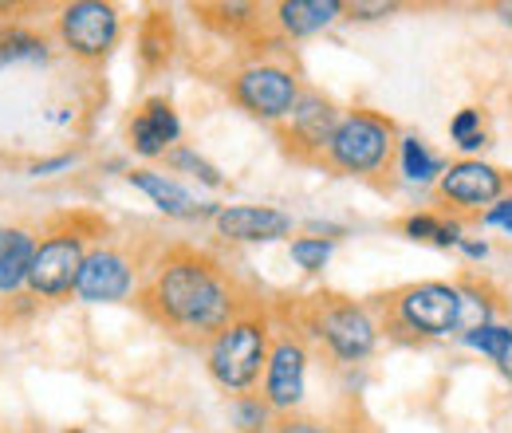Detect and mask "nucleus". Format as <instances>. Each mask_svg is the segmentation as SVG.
Wrapping results in <instances>:
<instances>
[{"label": "nucleus", "mask_w": 512, "mask_h": 433, "mask_svg": "<svg viewBox=\"0 0 512 433\" xmlns=\"http://www.w3.org/2000/svg\"><path fill=\"white\" fill-rule=\"evenodd\" d=\"M56 32L75 60H103L119 40V8L103 0H75L60 12Z\"/></svg>", "instance_id": "39448f33"}, {"label": "nucleus", "mask_w": 512, "mask_h": 433, "mask_svg": "<svg viewBox=\"0 0 512 433\" xmlns=\"http://www.w3.org/2000/svg\"><path fill=\"white\" fill-rule=\"evenodd\" d=\"M127 182L134 189H142L166 217H217V213H221L217 205H201V201H193L190 189L178 186L174 178H166V174H158V170H130Z\"/></svg>", "instance_id": "4468645a"}, {"label": "nucleus", "mask_w": 512, "mask_h": 433, "mask_svg": "<svg viewBox=\"0 0 512 433\" xmlns=\"http://www.w3.org/2000/svg\"><path fill=\"white\" fill-rule=\"evenodd\" d=\"M292 260L304 272H323V264L331 260V245L323 237H300V241H292Z\"/></svg>", "instance_id": "5701e85b"}, {"label": "nucleus", "mask_w": 512, "mask_h": 433, "mask_svg": "<svg viewBox=\"0 0 512 433\" xmlns=\"http://www.w3.org/2000/svg\"><path fill=\"white\" fill-rule=\"evenodd\" d=\"M83 260H87V233L75 229L71 221L52 225L36 245V260H32V272H28V292L40 296V300L71 296Z\"/></svg>", "instance_id": "7ed1b4c3"}, {"label": "nucleus", "mask_w": 512, "mask_h": 433, "mask_svg": "<svg viewBox=\"0 0 512 433\" xmlns=\"http://www.w3.org/2000/svg\"><path fill=\"white\" fill-rule=\"evenodd\" d=\"M390 158V123L371 115V111H355L347 119H339V130L327 146V162L343 174H375L383 170Z\"/></svg>", "instance_id": "20e7f679"}, {"label": "nucleus", "mask_w": 512, "mask_h": 433, "mask_svg": "<svg viewBox=\"0 0 512 433\" xmlns=\"http://www.w3.org/2000/svg\"><path fill=\"white\" fill-rule=\"evenodd\" d=\"M402 170L410 182H430L434 174H442V162L418 138H402Z\"/></svg>", "instance_id": "aec40b11"}, {"label": "nucleus", "mask_w": 512, "mask_h": 433, "mask_svg": "<svg viewBox=\"0 0 512 433\" xmlns=\"http://www.w3.org/2000/svg\"><path fill=\"white\" fill-rule=\"evenodd\" d=\"M60 433H87L83 426H71V430H60Z\"/></svg>", "instance_id": "72a5a7b5"}, {"label": "nucleus", "mask_w": 512, "mask_h": 433, "mask_svg": "<svg viewBox=\"0 0 512 433\" xmlns=\"http://www.w3.org/2000/svg\"><path fill=\"white\" fill-rule=\"evenodd\" d=\"M272 433H327L320 422H312V418H284V422H276Z\"/></svg>", "instance_id": "cd10ccee"}, {"label": "nucleus", "mask_w": 512, "mask_h": 433, "mask_svg": "<svg viewBox=\"0 0 512 433\" xmlns=\"http://www.w3.org/2000/svg\"><path fill=\"white\" fill-rule=\"evenodd\" d=\"M308 390V351L296 335L276 339V347L268 351V367H264V406L272 414H292L304 402Z\"/></svg>", "instance_id": "0eeeda50"}, {"label": "nucleus", "mask_w": 512, "mask_h": 433, "mask_svg": "<svg viewBox=\"0 0 512 433\" xmlns=\"http://www.w3.org/2000/svg\"><path fill=\"white\" fill-rule=\"evenodd\" d=\"M485 323H489V304L477 300L473 292H461V311H457V327H453V331L473 335V331H481Z\"/></svg>", "instance_id": "393cba45"}, {"label": "nucleus", "mask_w": 512, "mask_h": 433, "mask_svg": "<svg viewBox=\"0 0 512 433\" xmlns=\"http://www.w3.org/2000/svg\"><path fill=\"white\" fill-rule=\"evenodd\" d=\"M182 134V123L174 115V107L166 99H146L138 107V115L130 119V146L142 154V158H158L166 154Z\"/></svg>", "instance_id": "f8f14e48"}, {"label": "nucleus", "mask_w": 512, "mask_h": 433, "mask_svg": "<svg viewBox=\"0 0 512 433\" xmlns=\"http://www.w3.org/2000/svg\"><path fill=\"white\" fill-rule=\"evenodd\" d=\"M146 308L178 331L217 335L241 315V300L225 280V272L205 252L182 248L154 268V280L146 288Z\"/></svg>", "instance_id": "f257e3e1"}, {"label": "nucleus", "mask_w": 512, "mask_h": 433, "mask_svg": "<svg viewBox=\"0 0 512 433\" xmlns=\"http://www.w3.org/2000/svg\"><path fill=\"white\" fill-rule=\"evenodd\" d=\"M339 12H343L339 0H284L276 8V20L288 36H312V32L327 28Z\"/></svg>", "instance_id": "f3484780"}, {"label": "nucleus", "mask_w": 512, "mask_h": 433, "mask_svg": "<svg viewBox=\"0 0 512 433\" xmlns=\"http://www.w3.org/2000/svg\"><path fill=\"white\" fill-rule=\"evenodd\" d=\"M75 166V154H56V158H36L28 162V178H52V174H64Z\"/></svg>", "instance_id": "bb28decb"}, {"label": "nucleus", "mask_w": 512, "mask_h": 433, "mask_svg": "<svg viewBox=\"0 0 512 433\" xmlns=\"http://www.w3.org/2000/svg\"><path fill=\"white\" fill-rule=\"evenodd\" d=\"M497 363H501V371H505V378H509V382H512V343H509V347H505V355H501Z\"/></svg>", "instance_id": "7c9ffc66"}, {"label": "nucleus", "mask_w": 512, "mask_h": 433, "mask_svg": "<svg viewBox=\"0 0 512 433\" xmlns=\"http://www.w3.org/2000/svg\"><path fill=\"white\" fill-rule=\"evenodd\" d=\"M402 319L422 331V335H449L457 327V311H461V292L446 284H418L410 292H402L398 300Z\"/></svg>", "instance_id": "9d476101"}, {"label": "nucleus", "mask_w": 512, "mask_h": 433, "mask_svg": "<svg viewBox=\"0 0 512 433\" xmlns=\"http://www.w3.org/2000/svg\"><path fill=\"white\" fill-rule=\"evenodd\" d=\"M449 130H453V142H457L461 150H477V146L485 142V130H481V115H477V111H461Z\"/></svg>", "instance_id": "a878e982"}, {"label": "nucleus", "mask_w": 512, "mask_h": 433, "mask_svg": "<svg viewBox=\"0 0 512 433\" xmlns=\"http://www.w3.org/2000/svg\"><path fill=\"white\" fill-rule=\"evenodd\" d=\"M52 48L48 40L28 28V24H0V67H16V63H48Z\"/></svg>", "instance_id": "a211bd4d"}, {"label": "nucleus", "mask_w": 512, "mask_h": 433, "mask_svg": "<svg viewBox=\"0 0 512 433\" xmlns=\"http://www.w3.org/2000/svg\"><path fill=\"white\" fill-rule=\"evenodd\" d=\"M292 119V130H288V142L296 146V150H327L331 146V138H335V130H339V111L320 99L316 91H304L300 95V103H296V111L288 115Z\"/></svg>", "instance_id": "ddd939ff"}, {"label": "nucleus", "mask_w": 512, "mask_h": 433, "mask_svg": "<svg viewBox=\"0 0 512 433\" xmlns=\"http://www.w3.org/2000/svg\"><path fill=\"white\" fill-rule=\"evenodd\" d=\"M351 12L371 20V16H386V12H394V4H363V0H359V4H351Z\"/></svg>", "instance_id": "c756f323"}, {"label": "nucleus", "mask_w": 512, "mask_h": 433, "mask_svg": "<svg viewBox=\"0 0 512 433\" xmlns=\"http://www.w3.org/2000/svg\"><path fill=\"white\" fill-rule=\"evenodd\" d=\"M213 225L221 237L241 241V245H268V241H284L292 233V217L272 205H221Z\"/></svg>", "instance_id": "9b49d317"}, {"label": "nucleus", "mask_w": 512, "mask_h": 433, "mask_svg": "<svg viewBox=\"0 0 512 433\" xmlns=\"http://www.w3.org/2000/svg\"><path fill=\"white\" fill-rule=\"evenodd\" d=\"M36 245V233H28L24 225H0V296H16L28 288Z\"/></svg>", "instance_id": "2eb2a0df"}, {"label": "nucleus", "mask_w": 512, "mask_h": 433, "mask_svg": "<svg viewBox=\"0 0 512 433\" xmlns=\"http://www.w3.org/2000/svg\"><path fill=\"white\" fill-rule=\"evenodd\" d=\"M229 418L237 433H272V410L264 406V398H253V394H237L229 406Z\"/></svg>", "instance_id": "6ab92c4d"}, {"label": "nucleus", "mask_w": 512, "mask_h": 433, "mask_svg": "<svg viewBox=\"0 0 512 433\" xmlns=\"http://www.w3.org/2000/svg\"><path fill=\"white\" fill-rule=\"evenodd\" d=\"M170 166L174 170H186L190 178H197L201 186H221V170L213 166V162H205L201 154H193V150H186V146H178V150H170Z\"/></svg>", "instance_id": "412c9836"}, {"label": "nucleus", "mask_w": 512, "mask_h": 433, "mask_svg": "<svg viewBox=\"0 0 512 433\" xmlns=\"http://www.w3.org/2000/svg\"><path fill=\"white\" fill-rule=\"evenodd\" d=\"M485 221H489V225H501V229H509L512 233V201H501L497 209H489Z\"/></svg>", "instance_id": "c85d7f7f"}, {"label": "nucleus", "mask_w": 512, "mask_h": 433, "mask_svg": "<svg viewBox=\"0 0 512 433\" xmlns=\"http://www.w3.org/2000/svg\"><path fill=\"white\" fill-rule=\"evenodd\" d=\"M465 343H469V347H477V351H485V355H493V359H501V355H505V347L512 343V331L509 327H497V323H485L481 331L465 335Z\"/></svg>", "instance_id": "b1692460"}, {"label": "nucleus", "mask_w": 512, "mask_h": 433, "mask_svg": "<svg viewBox=\"0 0 512 433\" xmlns=\"http://www.w3.org/2000/svg\"><path fill=\"white\" fill-rule=\"evenodd\" d=\"M233 95L237 103L256 115V119H268V123H280L296 111L300 103V83L288 67H276V63H253L245 67L237 79H233Z\"/></svg>", "instance_id": "423d86ee"}, {"label": "nucleus", "mask_w": 512, "mask_h": 433, "mask_svg": "<svg viewBox=\"0 0 512 433\" xmlns=\"http://www.w3.org/2000/svg\"><path fill=\"white\" fill-rule=\"evenodd\" d=\"M316 335L343 359V363H359L375 351V323L371 315L351 304V300H335L323 304L316 315Z\"/></svg>", "instance_id": "6e6552de"}, {"label": "nucleus", "mask_w": 512, "mask_h": 433, "mask_svg": "<svg viewBox=\"0 0 512 433\" xmlns=\"http://www.w3.org/2000/svg\"><path fill=\"white\" fill-rule=\"evenodd\" d=\"M442 193L449 201H461V205H485L501 193V174L493 166H481V162H461L442 178Z\"/></svg>", "instance_id": "dca6fc26"}, {"label": "nucleus", "mask_w": 512, "mask_h": 433, "mask_svg": "<svg viewBox=\"0 0 512 433\" xmlns=\"http://www.w3.org/2000/svg\"><path fill=\"white\" fill-rule=\"evenodd\" d=\"M268 351L272 347H268V323H264V315H256V311L237 315L209 343V374L229 394H249L256 386V378H260V371L268 367Z\"/></svg>", "instance_id": "f03ea898"}, {"label": "nucleus", "mask_w": 512, "mask_h": 433, "mask_svg": "<svg viewBox=\"0 0 512 433\" xmlns=\"http://www.w3.org/2000/svg\"><path fill=\"white\" fill-rule=\"evenodd\" d=\"M461 248H465V252H469V256H477V260H481V256H485V252H489V248H485V245H477V241H465V245H461Z\"/></svg>", "instance_id": "2f4dec72"}, {"label": "nucleus", "mask_w": 512, "mask_h": 433, "mask_svg": "<svg viewBox=\"0 0 512 433\" xmlns=\"http://www.w3.org/2000/svg\"><path fill=\"white\" fill-rule=\"evenodd\" d=\"M406 237H414V241H434V245H457L461 237H457V225H442V221H434V217H410L406 221Z\"/></svg>", "instance_id": "4be33fe9"}, {"label": "nucleus", "mask_w": 512, "mask_h": 433, "mask_svg": "<svg viewBox=\"0 0 512 433\" xmlns=\"http://www.w3.org/2000/svg\"><path fill=\"white\" fill-rule=\"evenodd\" d=\"M134 292V264L119 248H91L79 280H75V300L83 304H119Z\"/></svg>", "instance_id": "1a4fd4ad"}, {"label": "nucleus", "mask_w": 512, "mask_h": 433, "mask_svg": "<svg viewBox=\"0 0 512 433\" xmlns=\"http://www.w3.org/2000/svg\"><path fill=\"white\" fill-rule=\"evenodd\" d=\"M497 12H501V20H505V24H512V4H501Z\"/></svg>", "instance_id": "473e14b6"}]
</instances>
